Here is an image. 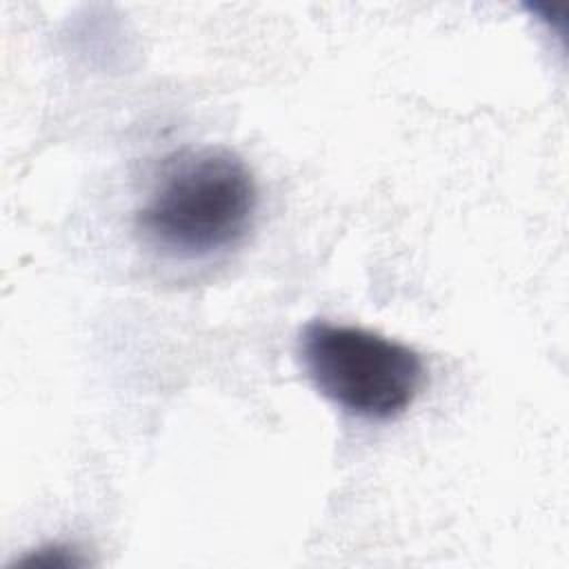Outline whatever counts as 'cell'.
Returning a JSON list of instances; mask_svg holds the SVG:
<instances>
[{"instance_id":"2","label":"cell","mask_w":569,"mask_h":569,"mask_svg":"<svg viewBox=\"0 0 569 569\" xmlns=\"http://www.w3.org/2000/svg\"><path fill=\"white\" fill-rule=\"evenodd\" d=\"M298 358L322 398L362 420L402 416L425 385V362L413 347L356 325L307 322Z\"/></svg>"},{"instance_id":"1","label":"cell","mask_w":569,"mask_h":569,"mask_svg":"<svg viewBox=\"0 0 569 569\" xmlns=\"http://www.w3.org/2000/svg\"><path fill=\"white\" fill-rule=\"evenodd\" d=\"M258 189L247 162L229 149L176 153L136 211L142 238L171 258H207L238 244L251 227Z\"/></svg>"}]
</instances>
